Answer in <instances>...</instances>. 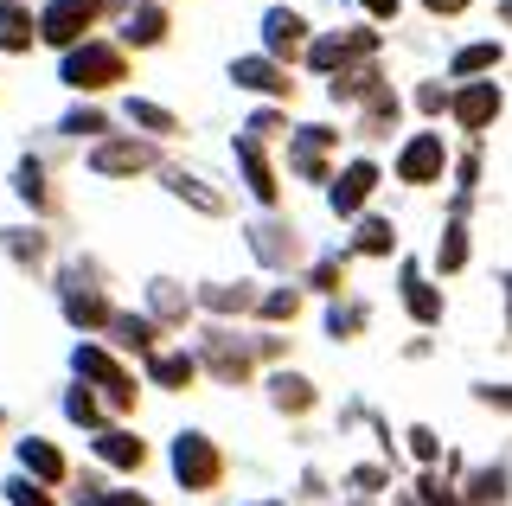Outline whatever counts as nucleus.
Returning <instances> with one entry per match:
<instances>
[{
  "mask_svg": "<svg viewBox=\"0 0 512 506\" xmlns=\"http://www.w3.org/2000/svg\"><path fill=\"white\" fill-rule=\"evenodd\" d=\"M116 77H128V65H122L116 45L84 39V45H71V58H64V84H77V90H109Z\"/></svg>",
  "mask_w": 512,
  "mask_h": 506,
  "instance_id": "1",
  "label": "nucleus"
},
{
  "mask_svg": "<svg viewBox=\"0 0 512 506\" xmlns=\"http://www.w3.org/2000/svg\"><path fill=\"white\" fill-rule=\"evenodd\" d=\"M173 468H180V481L192 487V494H205V487H218V474H224V455L212 449V436H180L173 442Z\"/></svg>",
  "mask_w": 512,
  "mask_h": 506,
  "instance_id": "2",
  "label": "nucleus"
},
{
  "mask_svg": "<svg viewBox=\"0 0 512 506\" xmlns=\"http://www.w3.org/2000/svg\"><path fill=\"white\" fill-rule=\"evenodd\" d=\"M442 135H416L404 154H397V180H410V186H429V180H442Z\"/></svg>",
  "mask_w": 512,
  "mask_h": 506,
  "instance_id": "3",
  "label": "nucleus"
},
{
  "mask_svg": "<svg viewBox=\"0 0 512 506\" xmlns=\"http://www.w3.org/2000/svg\"><path fill=\"white\" fill-rule=\"evenodd\" d=\"M90 13H96V0H58V7H45L39 33L52 39V45H77V33L90 26Z\"/></svg>",
  "mask_w": 512,
  "mask_h": 506,
  "instance_id": "4",
  "label": "nucleus"
},
{
  "mask_svg": "<svg viewBox=\"0 0 512 506\" xmlns=\"http://www.w3.org/2000/svg\"><path fill=\"white\" fill-rule=\"evenodd\" d=\"M365 52H378V33H333L308 58H314V71H346V58H365Z\"/></svg>",
  "mask_w": 512,
  "mask_h": 506,
  "instance_id": "5",
  "label": "nucleus"
},
{
  "mask_svg": "<svg viewBox=\"0 0 512 506\" xmlns=\"http://www.w3.org/2000/svg\"><path fill=\"white\" fill-rule=\"evenodd\" d=\"M340 141V129H301L295 141H288V161H295L308 180H327V148Z\"/></svg>",
  "mask_w": 512,
  "mask_h": 506,
  "instance_id": "6",
  "label": "nucleus"
},
{
  "mask_svg": "<svg viewBox=\"0 0 512 506\" xmlns=\"http://www.w3.org/2000/svg\"><path fill=\"white\" fill-rule=\"evenodd\" d=\"M77 366H84V372L96 378V385L109 391V404H128V398H135V385H128V372H122V366H116L109 353H96V346H84V353H77Z\"/></svg>",
  "mask_w": 512,
  "mask_h": 506,
  "instance_id": "7",
  "label": "nucleus"
},
{
  "mask_svg": "<svg viewBox=\"0 0 512 506\" xmlns=\"http://www.w3.org/2000/svg\"><path fill=\"white\" fill-rule=\"evenodd\" d=\"M263 39H269V52L295 58L301 45H308V20H301V13H288V7H276V13L263 20Z\"/></svg>",
  "mask_w": 512,
  "mask_h": 506,
  "instance_id": "8",
  "label": "nucleus"
},
{
  "mask_svg": "<svg viewBox=\"0 0 512 506\" xmlns=\"http://www.w3.org/2000/svg\"><path fill=\"white\" fill-rule=\"evenodd\" d=\"M231 77H237L244 90H269V97H288V90H295V77H282L276 65H269V58H237Z\"/></svg>",
  "mask_w": 512,
  "mask_h": 506,
  "instance_id": "9",
  "label": "nucleus"
},
{
  "mask_svg": "<svg viewBox=\"0 0 512 506\" xmlns=\"http://www.w3.org/2000/svg\"><path fill=\"white\" fill-rule=\"evenodd\" d=\"M378 186V167L372 161H359V167H346L340 180H333V212H359L365 205V193Z\"/></svg>",
  "mask_w": 512,
  "mask_h": 506,
  "instance_id": "10",
  "label": "nucleus"
},
{
  "mask_svg": "<svg viewBox=\"0 0 512 506\" xmlns=\"http://www.w3.org/2000/svg\"><path fill=\"white\" fill-rule=\"evenodd\" d=\"M455 116L468 122V129H487V122L500 116V90H493V84H468V90L455 97Z\"/></svg>",
  "mask_w": 512,
  "mask_h": 506,
  "instance_id": "11",
  "label": "nucleus"
},
{
  "mask_svg": "<svg viewBox=\"0 0 512 506\" xmlns=\"http://www.w3.org/2000/svg\"><path fill=\"white\" fill-rule=\"evenodd\" d=\"M148 161H154V154L141 148V141H109V148H96V154H90V167H96V173H141Z\"/></svg>",
  "mask_w": 512,
  "mask_h": 506,
  "instance_id": "12",
  "label": "nucleus"
},
{
  "mask_svg": "<svg viewBox=\"0 0 512 506\" xmlns=\"http://www.w3.org/2000/svg\"><path fill=\"white\" fill-rule=\"evenodd\" d=\"M205 359H212V372L231 378V385L250 372V353H244V346H231V334H205Z\"/></svg>",
  "mask_w": 512,
  "mask_h": 506,
  "instance_id": "13",
  "label": "nucleus"
},
{
  "mask_svg": "<svg viewBox=\"0 0 512 506\" xmlns=\"http://www.w3.org/2000/svg\"><path fill=\"white\" fill-rule=\"evenodd\" d=\"M32 45V13L20 0H0V52H26Z\"/></svg>",
  "mask_w": 512,
  "mask_h": 506,
  "instance_id": "14",
  "label": "nucleus"
},
{
  "mask_svg": "<svg viewBox=\"0 0 512 506\" xmlns=\"http://www.w3.org/2000/svg\"><path fill=\"white\" fill-rule=\"evenodd\" d=\"M237 161H244V173H250V193L256 199H276V173H269V161H263V141H237Z\"/></svg>",
  "mask_w": 512,
  "mask_h": 506,
  "instance_id": "15",
  "label": "nucleus"
},
{
  "mask_svg": "<svg viewBox=\"0 0 512 506\" xmlns=\"http://www.w3.org/2000/svg\"><path fill=\"white\" fill-rule=\"evenodd\" d=\"M96 455H103V462H116V468H141V462H148V449H141V436H122V430L96 436Z\"/></svg>",
  "mask_w": 512,
  "mask_h": 506,
  "instance_id": "16",
  "label": "nucleus"
},
{
  "mask_svg": "<svg viewBox=\"0 0 512 506\" xmlns=\"http://www.w3.org/2000/svg\"><path fill=\"white\" fill-rule=\"evenodd\" d=\"M404 302H410V314H416V321H442V295L429 289V282L416 276V270H404Z\"/></svg>",
  "mask_w": 512,
  "mask_h": 506,
  "instance_id": "17",
  "label": "nucleus"
},
{
  "mask_svg": "<svg viewBox=\"0 0 512 506\" xmlns=\"http://www.w3.org/2000/svg\"><path fill=\"white\" fill-rule=\"evenodd\" d=\"M167 39V13L160 7H135L128 13V45H160Z\"/></svg>",
  "mask_w": 512,
  "mask_h": 506,
  "instance_id": "18",
  "label": "nucleus"
},
{
  "mask_svg": "<svg viewBox=\"0 0 512 506\" xmlns=\"http://www.w3.org/2000/svg\"><path fill=\"white\" fill-rule=\"evenodd\" d=\"M20 462L39 474V481H64V455L52 449V442H20Z\"/></svg>",
  "mask_w": 512,
  "mask_h": 506,
  "instance_id": "19",
  "label": "nucleus"
},
{
  "mask_svg": "<svg viewBox=\"0 0 512 506\" xmlns=\"http://www.w3.org/2000/svg\"><path fill=\"white\" fill-rule=\"evenodd\" d=\"M109 327H116L122 346H135V353H154V321H141V314H109Z\"/></svg>",
  "mask_w": 512,
  "mask_h": 506,
  "instance_id": "20",
  "label": "nucleus"
},
{
  "mask_svg": "<svg viewBox=\"0 0 512 506\" xmlns=\"http://www.w3.org/2000/svg\"><path fill=\"white\" fill-rule=\"evenodd\" d=\"M64 308H71V321H84V327H103L109 321V302L96 289H71V295H64Z\"/></svg>",
  "mask_w": 512,
  "mask_h": 506,
  "instance_id": "21",
  "label": "nucleus"
},
{
  "mask_svg": "<svg viewBox=\"0 0 512 506\" xmlns=\"http://www.w3.org/2000/svg\"><path fill=\"white\" fill-rule=\"evenodd\" d=\"M192 372H199V366H192L186 353H160V359H154V385H167V391L192 385Z\"/></svg>",
  "mask_w": 512,
  "mask_h": 506,
  "instance_id": "22",
  "label": "nucleus"
},
{
  "mask_svg": "<svg viewBox=\"0 0 512 506\" xmlns=\"http://www.w3.org/2000/svg\"><path fill=\"white\" fill-rule=\"evenodd\" d=\"M250 244L263 250L269 263H288V257H295V237H282V225H256V231H250Z\"/></svg>",
  "mask_w": 512,
  "mask_h": 506,
  "instance_id": "23",
  "label": "nucleus"
},
{
  "mask_svg": "<svg viewBox=\"0 0 512 506\" xmlns=\"http://www.w3.org/2000/svg\"><path fill=\"white\" fill-rule=\"evenodd\" d=\"M128 122H141L148 135H173V129H180V122H173L160 103H135V97H128Z\"/></svg>",
  "mask_w": 512,
  "mask_h": 506,
  "instance_id": "24",
  "label": "nucleus"
},
{
  "mask_svg": "<svg viewBox=\"0 0 512 506\" xmlns=\"http://www.w3.org/2000/svg\"><path fill=\"white\" fill-rule=\"evenodd\" d=\"M468 500H474V506H500V500H506V474H500V468H480L474 487H468Z\"/></svg>",
  "mask_w": 512,
  "mask_h": 506,
  "instance_id": "25",
  "label": "nucleus"
},
{
  "mask_svg": "<svg viewBox=\"0 0 512 506\" xmlns=\"http://www.w3.org/2000/svg\"><path fill=\"white\" fill-rule=\"evenodd\" d=\"M391 244H397V231L384 225V218H372V225H365L359 237H352V250H365V257H384V250H391Z\"/></svg>",
  "mask_w": 512,
  "mask_h": 506,
  "instance_id": "26",
  "label": "nucleus"
},
{
  "mask_svg": "<svg viewBox=\"0 0 512 506\" xmlns=\"http://www.w3.org/2000/svg\"><path fill=\"white\" fill-rule=\"evenodd\" d=\"M167 186H173V193H180V199H192V205H199V212H224V199H218V193H205V186L192 180V173H173Z\"/></svg>",
  "mask_w": 512,
  "mask_h": 506,
  "instance_id": "27",
  "label": "nucleus"
},
{
  "mask_svg": "<svg viewBox=\"0 0 512 506\" xmlns=\"http://www.w3.org/2000/svg\"><path fill=\"white\" fill-rule=\"evenodd\" d=\"M487 65H500V45H468V52H461L448 71H455V77H474V71H487Z\"/></svg>",
  "mask_w": 512,
  "mask_h": 506,
  "instance_id": "28",
  "label": "nucleus"
},
{
  "mask_svg": "<svg viewBox=\"0 0 512 506\" xmlns=\"http://www.w3.org/2000/svg\"><path fill=\"white\" fill-rule=\"evenodd\" d=\"M276 404H282V410H308V404H314L308 378H288V372H282V378H276Z\"/></svg>",
  "mask_w": 512,
  "mask_h": 506,
  "instance_id": "29",
  "label": "nucleus"
},
{
  "mask_svg": "<svg viewBox=\"0 0 512 506\" xmlns=\"http://www.w3.org/2000/svg\"><path fill=\"white\" fill-rule=\"evenodd\" d=\"M154 314H160V321H180V314H186V295L173 289V282H154Z\"/></svg>",
  "mask_w": 512,
  "mask_h": 506,
  "instance_id": "30",
  "label": "nucleus"
},
{
  "mask_svg": "<svg viewBox=\"0 0 512 506\" xmlns=\"http://www.w3.org/2000/svg\"><path fill=\"white\" fill-rule=\"evenodd\" d=\"M64 129H71V135H103L109 122H103V109H71V116H64Z\"/></svg>",
  "mask_w": 512,
  "mask_h": 506,
  "instance_id": "31",
  "label": "nucleus"
},
{
  "mask_svg": "<svg viewBox=\"0 0 512 506\" xmlns=\"http://www.w3.org/2000/svg\"><path fill=\"white\" fill-rule=\"evenodd\" d=\"M442 270H461V257H468V237H461V225H448V237H442Z\"/></svg>",
  "mask_w": 512,
  "mask_h": 506,
  "instance_id": "32",
  "label": "nucleus"
},
{
  "mask_svg": "<svg viewBox=\"0 0 512 506\" xmlns=\"http://www.w3.org/2000/svg\"><path fill=\"white\" fill-rule=\"evenodd\" d=\"M84 506H148L141 494H103L96 481H84Z\"/></svg>",
  "mask_w": 512,
  "mask_h": 506,
  "instance_id": "33",
  "label": "nucleus"
},
{
  "mask_svg": "<svg viewBox=\"0 0 512 506\" xmlns=\"http://www.w3.org/2000/svg\"><path fill=\"white\" fill-rule=\"evenodd\" d=\"M301 302H295V289H276V295H263V314L269 321H282V314H295Z\"/></svg>",
  "mask_w": 512,
  "mask_h": 506,
  "instance_id": "34",
  "label": "nucleus"
},
{
  "mask_svg": "<svg viewBox=\"0 0 512 506\" xmlns=\"http://www.w3.org/2000/svg\"><path fill=\"white\" fill-rule=\"evenodd\" d=\"M340 282H346V263H340V257H327V263L314 270V289H340Z\"/></svg>",
  "mask_w": 512,
  "mask_h": 506,
  "instance_id": "35",
  "label": "nucleus"
},
{
  "mask_svg": "<svg viewBox=\"0 0 512 506\" xmlns=\"http://www.w3.org/2000/svg\"><path fill=\"white\" fill-rule=\"evenodd\" d=\"M64 410H71L77 423H96V398H90V391H71V398H64Z\"/></svg>",
  "mask_w": 512,
  "mask_h": 506,
  "instance_id": "36",
  "label": "nucleus"
},
{
  "mask_svg": "<svg viewBox=\"0 0 512 506\" xmlns=\"http://www.w3.org/2000/svg\"><path fill=\"white\" fill-rule=\"evenodd\" d=\"M7 494H13V506H52V494H39V487H32V481H13Z\"/></svg>",
  "mask_w": 512,
  "mask_h": 506,
  "instance_id": "37",
  "label": "nucleus"
},
{
  "mask_svg": "<svg viewBox=\"0 0 512 506\" xmlns=\"http://www.w3.org/2000/svg\"><path fill=\"white\" fill-rule=\"evenodd\" d=\"M20 193H26V199H39V205H45V173H39V167H32V161L20 167Z\"/></svg>",
  "mask_w": 512,
  "mask_h": 506,
  "instance_id": "38",
  "label": "nucleus"
},
{
  "mask_svg": "<svg viewBox=\"0 0 512 506\" xmlns=\"http://www.w3.org/2000/svg\"><path fill=\"white\" fill-rule=\"evenodd\" d=\"M359 321H365V308H333V321H327V327H333V334H352Z\"/></svg>",
  "mask_w": 512,
  "mask_h": 506,
  "instance_id": "39",
  "label": "nucleus"
},
{
  "mask_svg": "<svg viewBox=\"0 0 512 506\" xmlns=\"http://www.w3.org/2000/svg\"><path fill=\"white\" fill-rule=\"evenodd\" d=\"M410 449H416V455H423V462H436V455H442V442H436V436H429V430H410Z\"/></svg>",
  "mask_w": 512,
  "mask_h": 506,
  "instance_id": "40",
  "label": "nucleus"
},
{
  "mask_svg": "<svg viewBox=\"0 0 512 506\" xmlns=\"http://www.w3.org/2000/svg\"><path fill=\"white\" fill-rule=\"evenodd\" d=\"M352 487H365V494H378V487H384V468H352Z\"/></svg>",
  "mask_w": 512,
  "mask_h": 506,
  "instance_id": "41",
  "label": "nucleus"
},
{
  "mask_svg": "<svg viewBox=\"0 0 512 506\" xmlns=\"http://www.w3.org/2000/svg\"><path fill=\"white\" fill-rule=\"evenodd\" d=\"M416 103H423V109H429V116H436V109H442L448 97H442V84H423V90H416Z\"/></svg>",
  "mask_w": 512,
  "mask_h": 506,
  "instance_id": "42",
  "label": "nucleus"
},
{
  "mask_svg": "<svg viewBox=\"0 0 512 506\" xmlns=\"http://www.w3.org/2000/svg\"><path fill=\"white\" fill-rule=\"evenodd\" d=\"M365 7H372L378 20H397V0H365Z\"/></svg>",
  "mask_w": 512,
  "mask_h": 506,
  "instance_id": "43",
  "label": "nucleus"
},
{
  "mask_svg": "<svg viewBox=\"0 0 512 506\" xmlns=\"http://www.w3.org/2000/svg\"><path fill=\"white\" fill-rule=\"evenodd\" d=\"M423 7H429V13H461L468 0H423Z\"/></svg>",
  "mask_w": 512,
  "mask_h": 506,
  "instance_id": "44",
  "label": "nucleus"
},
{
  "mask_svg": "<svg viewBox=\"0 0 512 506\" xmlns=\"http://www.w3.org/2000/svg\"><path fill=\"white\" fill-rule=\"evenodd\" d=\"M480 398H487V404H500V410H512V391H493V385H487Z\"/></svg>",
  "mask_w": 512,
  "mask_h": 506,
  "instance_id": "45",
  "label": "nucleus"
},
{
  "mask_svg": "<svg viewBox=\"0 0 512 506\" xmlns=\"http://www.w3.org/2000/svg\"><path fill=\"white\" fill-rule=\"evenodd\" d=\"M506 20H512V0H506Z\"/></svg>",
  "mask_w": 512,
  "mask_h": 506,
  "instance_id": "46",
  "label": "nucleus"
}]
</instances>
